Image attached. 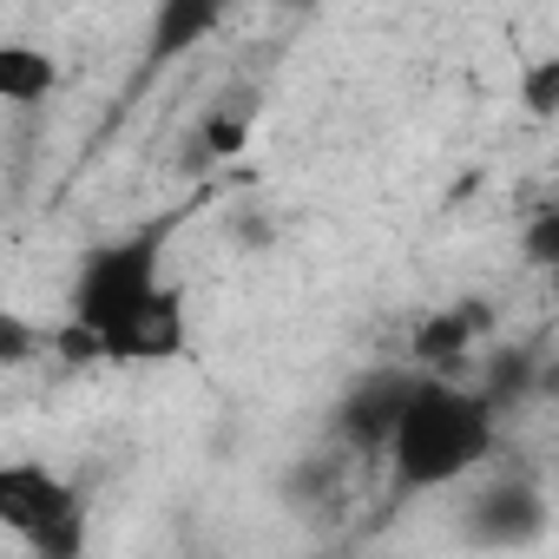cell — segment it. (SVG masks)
Segmentation results:
<instances>
[{"instance_id":"6da1fadb","label":"cell","mask_w":559,"mask_h":559,"mask_svg":"<svg viewBox=\"0 0 559 559\" xmlns=\"http://www.w3.org/2000/svg\"><path fill=\"white\" fill-rule=\"evenodd\" d=\"M493 402L448 382V376H415L395 428H389V467H395V487L402 493H435V487H454L467 480L487 454H493Z\"/></svg>"},{"instance_id":"7a4b0ae2","label":"cell","mask_w":559,"mask_h":559,"mask_svg":"<svg viewBox=\"0 0 559 559\" xmlns=\"http://www.w3.org/2000/svg\"><path fill=\"white\" fill-rule=\"evenodd\" d=\"M171 230H178V211L112 237V243H93L80 257V276H73V304H67V323H80L93 343H106L112 330H126L139 310H152L158 297H171V270H165V250H171Z\"/></svg>"},{"instance_id":"3957f363","label":"cell","mask_w":559,"mask_h":559,"mask_svg":"<svg viewBox=\"0 0 559 559\" xmlns=\"http://www.w3.org/2000/svg\"><path fill=\"white\" fill-rule=\"evenodd\" d=\"M0 526L34 559H80L86 552V507L73 480L47 461H0Z\"/></svg>"},{"instance_id":"277c9868","label":"cell","mask_w":559,"mask_h":559,"mask_svg":"<svg viewBox=\"0 0 559 559\" xmlns=\"http://www.w3.org/2000/svg\"><path fill=\"white\" fill-rule=\"evenodd\" d=\"M546 493H539V480H526V474H507V480H493L474 507H467V533L480 539V546H533L539 533H546Z\"/></svg>"},{"instance_id":"5b68a950","label":"cell","mask_w":559,"mask_h":559,"mask_svg":"<svg viewBox=\"0 0 559 559\" xmlns=\"http://www.w3.org/2000/svg\"><path fill=\"white\" fill-rule=\"evenodd\" d=\"M408 389H415V376H402V369H376V376H362V382L343 395L336 428H343L349 441H362V448H382L389 428H395V415H402V402H408Z\"/></svg>"},{"instance_id":"8992f818","label":"cell","mask_w":559,"mask_h":559,"mask_svg":"<svg viewBox=\"0 0 559 559\" xmlns=\"http://www.w3.org/2000/svg\"><path fill=\"white\" fill-rule=\"evenodd\" d=\"M60 93V60L34 40H0V106H47Z\"/></svg>"},{"instance_id":"52a82bcc","label":"cell","mask_w":559,"mask_h":559,"mask_svg":"<svg viewBox=\"0 0 559 559\" xmlns=\"http://www.w3.org/2000/svg\"><path fill=\"white\" fill-rule=\"evenodd\" d=\"M487 317H480V304H454V310H435V317H421L415 323V362L421 369H435V376H448L461 356H467V343H474V330H480Z\"/></svg>"},{"instance_id":"ba28073f","label":"cell","mask_w":559,"mask_h":559,"mask_svg":"<svg viewBox=\"0 0 559 559\" xmlns=\"http://www.w3.org/2000/svg\"><path fill=\"white\" fill-rule=\"evenodd\" d=\"M217 27H224V8H217V0H158V8H152V60L191 53V47L211 40Z\"/></svg>"},{"instance_id":"9c48e42d","label":"cell","mask_w":559,"mask_h":559,"mask_svg":"<svg viewBox=\"0 0 559 559\" xmlns=\"http://www.w3.org/2000/svg\"><path fill=\"white\" fill-rule=\"evenodd\" d=\"M47 356V330H34V317L0 304V369H27Z\"/></svg>"},{"instance_id":"30bf717a","label":"cell","mask_w":559,"mask_h":559,"mask_svg":"<svg viewBox=\"0 0 559 559\" xmlns=\"http://www.w3.org/2000/svg\"><path fill=\"white\" fill-rule=\"evenodd\" d=\"M243 139H250V112H243V106H217V112L198 126V152H204V158H230V152H243Z\"/></svg>"},{"instance_id":"8fae6325","label":"cell","mask_w":559,"mask_h":559,"mask_svg":"<svg viewBox=\"0 0 559 559\" xmlns=\"http://www.w3.org/2000/svg\"><path fill=\"white\" fill-rule=\"evenodd\" d=\"M552 106H559V53L533 60V73H526V112L533 119H552Z\"/></svg>"},{"instance_id":"7c38bea8","label":"cell","mask_w":559,"mask_h":559,"mask_svg":"<svg viewBox=\"0 0 559 559\" xmlns=\"http://www.w3.org/2000/svg\"><path fill=\"white\" fill-rule=\"evenodd\" d=\"M533 263H552V250H559V211H539V224H533Z\"/></svg>"}]
</instances>
